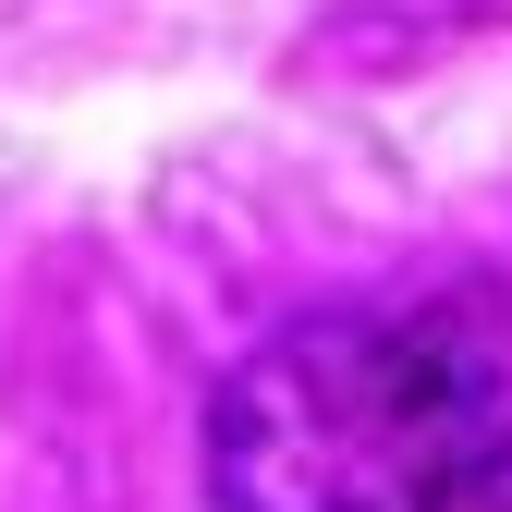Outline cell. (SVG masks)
I'll return each instance as SVG.
<instances>
[{"label":"cell","instance_id":"obj_1","mask_svg":"<svg viewBox=\"0 0 512 512\" xmlns=\"http://www.w3.org/2000/svg\"><path fill=\"white\" fill-rule=\"evenodd\" d=\"M220 512H512V281L330 305L208 403Z\"/></svg>","mask_w":512,"mask_h":512}]
</instances>
